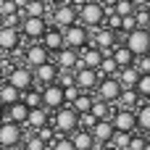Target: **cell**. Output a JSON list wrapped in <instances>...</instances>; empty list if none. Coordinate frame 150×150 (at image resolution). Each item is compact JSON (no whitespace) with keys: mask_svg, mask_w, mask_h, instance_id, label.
<instances>
[{"mask_svg":"<svg viewBox=\"0 0 150 150\" xmlns=\"http://www.w3.org/2000/svg\"><path fill=\"white\" fill-rule=\"evenodd\" d=\"M24 140V127L11 124V121H0V150H16Z\"/></svg>","mask_w":150,"mask_h":150,"instance_id":"2","label":"cell"},{"mask_svg":"<svg viewBox=\"0 0 150 150\" xmlns=\"http://www.w3.org/2000/svg\"><path fill=\"white\" fill-rule=\"evenodd\" d=\"M47 150H74V145H71V140H69V137L58 134V137H55V142H53Z\"/></svg>","mask_w":150,"mask_h":150,"instance_id":"36","label":"cell"},{"mask_svg":"<svg viewBox=\"0 0 150 150\" xmlns=\"http://www.w3.org/2000/svg\"><path fill=\"white\" fill-rule=\"evenodd\" d=\"M13 13H18V8L13 5V0H0V18L13 16Z\"/></svg>","mask_w":150,"mask_h":150,"instance_id":"37","label":"cell"},{"mask_svg":"<svg viewBox=\"0 0 150 150\" xmlns=\"http://www.w3.org/2000/svg\"><path fill=\"white\" fill-rule=\"evenodd\" d=\"M129 142H132V134H129V132H113V137H111L108 145H111L113 150H127Z\"/></svg>","mask_w":150,"mask_h":150,"instance_id":"30","label":"cell"},{"mask_svg":"<svg viewBox=\"0 0 150 150\" xmlns=\"http://www.w3.org/2000/svg\"><path fill=\"white\" fill-rule=\"evenodd\" d=\"M145 13H148V16H150V3H148V5H145Z\"/></svg>","mask_w":150,"mask_h":150,"instance_id":"45","label":"cell"},{"mask_svg":"<svg viewBox=\"0 0 150 150\" xmlns=\"http://www.w3.org/2000/svg\"><path fill=\"white\" fill-rule=\"evenodd\" d=\"M76 61H79V53L76 50H71V47H63V50H58L55 53V66L58 69H63V71H74L76 69Z\"/></svg>","mask_w":150,"mask_h":150,"instance_id":"21","label":"cell"},{"mask_svg":"<svg viewBox=\"0 0 150 150\" xmlns=\"http://www.w3.org/2000/svg\"><path fill=\"white\" fill-rule=\"evenodd\" d=\"M113 13H116V16H132V13H134V5H132L129 0H116Z\"/></svg>","mask_w":150,"mask_h":150,"instance_id":"34","label":"cell"},{"mask_svg":"<svg viewBox=\"0 0 150 150\" xmlns=\"http://www.w3.org/2000/svg\"><path fill=\"white\" fill-rule=\"evenodd\" d=\"M45 3H47V5H50V8H55V5H63V3H66V0H45Z\"/></svg>","mask_w":150,"mask_h":150,"instance_id":"43","label":"cell"},{"mask_svg":"<svg viewBox=\"0 0 150 150\" xmlns=\"http://www.w3.org/2000/svg\"><path fill=\"white\" fill-rule=\"evenodd\" d=\"M95 92H98V100L116 103V98H119V92H121V84L116 82V76H103V79L98 82Z\"/></svg>","mask_w":150,"mask_h":150,"instance_id":"12","label":"cell"},{"mask_svg":"<svg viewBox=\"0 0 150 150\" xmlns=\"http://www.w3.org/2000/svg\"><path fill=\"white\" fill-rule=\"evenodd\" d=\"M145 142H148V137H142V134H132V142H129V148H127V150H142V148H145Z\"/></svg>","mask_w":150,"mask_h":150,"instance_id":"39","label":"cell"},{"mask_svg":"<svg viewBox=\"0 0 150 150\" xmlns=\"http://www.w3.org/2000/svg\"><path fill=\"white\" fill-rule=\"evenodd\" d=\"M134 116H137V129L150 134V103H140L137 111H134Z\"/></svg>","mask_w":150,"mask_h":150,"instance_id":"28","label":"cell"},{"mask_svg":"<svg viewBox=\"0 0 150 150\" xmlns=\"http://www.w3.org/2000/svg\"><path fill=\"white\" fill-rule=\"evenodd\" d=\"M132 66L137 69V74H150V55H137Z\"/></svg>","mask_w":150,"mask_h":150,"instance_id":"35","label":"cell"},{"mask_svg":"<svg viewBox=\"0 0 150 150\" xmlns=\"http://www.w3.org/2000/svg\"><path fill=\"white\" fill-rule=\"evenodd\" d=\"M21 66H26V69H37V66H42V63H47L50 61V53L42 47V42H32L24 53H21Z\"/></svg>","mask_w":150,"mask_h":150,"instance_id":"8","label":"cell"},{"mask_svg":"<svg viewBox=\"0 0 150 150\" xmlns=\"http://www.w3.org/2000/svg\"><path fill=\"white\" fill-rule=\"evenodd\" d=\"M16 150H24V148H16Z\"/></svg>","mask_w":150,"mask_h":150,"instance_id":"49","label":"cell"},{"mask_svg":"<svg viewBox=\"0 0 150 150\" xmlns=\"http://www.w3.org/2000/svg\"><path fill=\"white\" fill-rule=\"evenodd\" d=\"M21 103L26 108H40L42 105V98H40V87H32L26 92H21Z\"/></svg>","mask_w":150,"mask_h":150,"instance_id":"29","label":"cell"},{"mask_svg":"<svg viewBox=\"0 0 150 150\" xmlns=\"http://www.w3.org/2000/svg\"><path fill=\"white\" fill-rule=\"evenodd\" d=\"M95 150H113V148H111V145H98Z\"/></svg>","mask_w":150,"mask_h":150,"instance_id":"44","label":"cell"},{"mask_svg":"<svg viewBox=\"0 0 150 150\" xmlns=\"http://www.w3.org/2000/svg\"><path fill=\"white\" fill-rule=\"evenodd\" d=\"M21 47V32L0 26V53H16Z\"/></svg>","mask_w":150,"mask_h":150,"instance_id":"16","label":"cell"},{"mask_svg":"<svg viewBox=\"0 0 150 150\" xmlns=\"http://www.w3.org/2000/svg\"><path fill=\"white\" fill-rule=\"evenodd\" d=\"M21 142H24V145H21L24 150H47V145H45V142H42V140L34 134V132L24 134V140H21Z\"/></svg>","mask_w":150,"mask_h":150,"instance_id":"33","label":"cell"},{"mask_svg":"<svg viewBox=\"0 0 150 150\" xmlns=\"http://www.w3.org/2000/svg\"><path fill=\"white\" fill-rule=\"evenodd\" d=\"M40 42H42V47H45L50 55H55L58 50H63V47H66V45H63V32H61L58 26H47V32L42 34V40H40Z\"/></svg>","mask_w":150,"mask_h":150,"instance_id":"15","label":"cell"},{"mask_svg":"<svg viewBox=\"0 0 150 150\" xmlns=\"http://www.w3.org/2000/svg\"><path fill=\"white\" fill-rule=\"evenodd\" d=\"M137 79H140V74H137L134 66H124V69H119V74H116V82L121 84V90H134Z\"/></svg>","mask_w":150,"mask_h":150,"instance_id":"22","label":"cell"},{"mask_svg":"<svg viewBox=\"0 0 150 150\" xmlns=\"http://www.w3.org/2000/svg\"><path fill=\"white\" fill-rule=\"evenodd\" d=\"M45 124H50V111H45L42 105L40 108H29V116H26L24 127H29V132H37Z\"/></svg>","mask_w":150,"mask_h":150,"instance_id":"19","label":"cell"},{"mask_svg":"<svg viewBox=\"0 0 150 150\" xmlns=\"http://www.w3.org/2000/svg\"><path fill=\"white\" fill-rule=\"evenodd\" d=\"M92 100H95V98H92V92H79V95L74 98V103H71L69 108H71V111H74V113L79 116V113H87V111L92 108Z\"/></svg>","mask_w":150,"mask_h":150,"instance_id":"26","label":"cell"},{"mask_svg":"<svg viewBox=\"0 0 150 150\" xmlns=\"http://www.w3.org/2000/svg\"><path fill=\"white\" fill-rule=\"evenodd\" d=\"M142 150H150V140H148V142H145V148H142Z\"/></svg>","mask_w":150,"mask_h":150,"instance_id":"46","label":"cell"},{"mask_svg":"<svg viewBox=\"0 0 150 150\" xmlns=\"http://www.w3.org/2000/svg\"><path fill=\"white\" fill-rule=\"evenodd\" d=\"M18 32H21L24 40H29V42H40L42 34L47 32V21H45V18H26V16H24Z\"/></svg>","mask_w":150,"mask_h":150,"instance_id":"7","label":"cell"},{"mask_svg":"<svg viewBox=\"0 0 150 150\" xmlns=\"http://www.w3.org/2000/svg\"><path fill=\"white\" fill-rule=\"evenodd\" d=\"M113 124H111V119H103V121H98L92 129H90V134H92V140L98 142V145H108L111 142V137H113Z\"/></svg>","mask_w":150,"mask_h":150,"instance_id":"18","label":"cell"},{"mask_svg":"<svg viewBox=\"0 0 150 150\" xmlns=\"http://www.w3.org/2000/svg\"><path fill=\"white\" fill-rule=\"evenodd\" d=\"M5 82H8L11 87H16L18 92H26V90H32V87H34L32 69H26V66H13V69L8 71V76H5Z\"/></svg>","mask_w":150,"mask_h":150,"instance_id":"6","label":"cell"},{"mask_svg":"<svg viewBox=\"0 0 150 150\" xmlns=\"http://www.w3.org/2000/svg\"><path fill=\"white\" fill-rule=\"evenodd\" d=\"M63 32V45L66 47H71V50H82V47H87V42H90V32H87V26H82L79 21L76 24H71V26H66V29H61Z\"/></svg>","mask_w":150,"mask_h":150,"instance_id":"4","label":"cell"},{"mask_svg":"<svg viewBox=\"0 0 150 150\" xmlns=\"http://www.w3.org/2000/svg\"><path fill=\"white\" fill-rule=\"evenodd\" d=\"M50 24H55L58 29H66V26L76 24V8H71L69 3L55 5V8H53V13H50Z\"/></svg>","mask_w":150,"mask_h":150,"instance_id":"11","label":"cell"},{"mask_svg":"<svg viewBox=\"0 0 150 150\" xmlns=\"http://www.w3.org/2000/svg\"><path fill=\"white\" fill-rule=\"evenodd\" d=\"M116 111V103H105V100H92V108H90V113L98 119V121H103V119H111V113Z\"/></svg>","mask_w":150,"mask_h":150,"instance_id":"25","label":"cell"},{"mask_svg":"<svg viewBox=\"0 0 150 150\" xmlns=\"http://www.w3.org/2000/svg\"><path fill=\"white\" fill-rule=\"evenodd\" d=\"M129 3L134 5V11H140V8H145V5H148L150 0H129Z\"/></svg>","mask_w":150,"mask_h":150,"instance_id":"40","label":"cell"},{"mask_svg":"<svg viewBox=\"0 0 150 150\" xmlns=\"http://www.w3.org/2000/svg\"><path fill=\"white\" fill-rule=\"evenodd\" d=\"M134 92L140 95V100H150V74H140V79L134 84Z\"/></svg>","mask_w":150,"mask_h":150,"instance_id":"31","label":"cell"},{"mask_svg":"<svg viewBox=\"0 0 150 150\" xmlns=\"http://www.w3.org/2000/svg\"><path fill=\"white\" fill-rule=\"evenodd\" d=\"M0 121H3V105H0Z\"/></svg>","mask_w":150,"mask_h":150,"instance_id":"47","label":"cell"},{"mask_svg":"<svg viewBox=\"0 0 150 150\" xmlns=\"http://www.w3.org/2000/svg\"><path fill=\"white\" fill-rule=\"evenodd\" d=\"M26 3H29V0H13V5H16L18 11H24V8H26Z\"/></svg>","mask_w":150,"mask_h":150,"instance_id":"42","label":"cell"},{"mask_svg":"<svg viewBox=\"0 0 150 150\" xmlns=\"http://www.w3.org/2000/svg\"><path fill=\"white\" fill-rule=\"evenodd\" d=\"M140 103L142 100H140V95L134 90H121L119 98H116V108H124V111H137Z\"/></svg>","mask_w":150,"mask_h":150,"instance_id":"23","label":"cell"},{"mask_svg":"<svg viewBox=\"0 0 150 150\" xmlns=\"http://www.w3.org/2000/svg\"><path fill=\"white\" fill-rule=\"evenodd\" d=\"M98 82H100V76H98L95 69H76V71H74V84H76L82 92H92V90L98 87Z\"/></svg>","mask_w":150,"mask_h":150,"instance_id":"14","label":"cell"},{"mask_svg":"<svg viewBox=\"0 0 150 150\" xmlns=\"http://www.w3.org/2000/svg\"><path fill=\"white\" fill-rule=\"evenodd\" d=\"M69 140H71L74 150H95L98 148V142L92 140V134H90L87 129H74V132L69 134Z\"/></svg>","mask_w":150,"mask_h":150,"instance_id":"20","label":"cell"},{"mask_svg":"<svg viewBox=\"0 0 150 150\" xmlns=\"http://www.w3.org/2000/svg\"><path fill=\"white\" fill-rule=\"evenodd\" d=\"M111 58L116 61V66H119V69H124V66H132V63H134V55H132V50H129L124 42H121V45H116V47L111 50Z\"/></svg>","mask_w":150,"mask_h":150,"instance_id":"24","label":"cell"},{"mask_svg":"<svg viewBox=\"0 0 150 150\" xmlns=\"http://www.w3.org/2000/svg\"><path fill=\"white\" fill-rule=\"evenodd\" d=\"M111 124L116 132H129V134H137V116L134 111H124V108H116L111 113Z\"/></svg>","mask_w":150,"mask_h":150,"instance_id":"9","label":"cell"},{"mask_svg":"<svg viewBox=\"0 0 150 150\" xmlns=\"http://www.w3.org/2000/svg\"><path fill=\"white\" fill-rule=\"evenodd\" d=\"M50 124H53V129H55L58 134L69 137V134L76 129V113H74L69 105H63V108H58V111L50 113Z\"/></svg>","mask_w":150,"mask_h":150,"instance_id":"1","label":"cell"},{"mask_svg":"<svg viewBox=\"0 0 150 150\" xmlns=\"http://www.w3.org/2000/svg\"><path fill=\"white\" fill-rule=\"evenodd\" d=\"M40 98H42V108L45 111H58V108H63V87H58L55 82L53 84H47V87H42L40 90Z\"/></svg>","mask_w":150,"mask_h":150,"instance_id":"10","label":"cell"},{"mask_svg":"<svg viewBox=\"0 0 150 150\" xmlns=\"http://www.w3.org/2000/svg\"><path fill=\"white\" fill-rule=\"evenodd\" d=\"M103 18H105V11H103L100 3H84V5L76 11V21H79L82 26H87V29L103 26Z\"/></svg>","mask_w":150,"mask_h":150,"instance_id":"3","label":"cell"},{"mask_svg":"<svg viewBox=\"0 0 150 150\" xmlns=\"http://www.w3.org/2000/svg\"><path fill=\"white\" fill-rule=\"evenodd\" d=\"M87 3H100V0H87Z\"/></svg>","mask_w":150,"mask_h":150,"instance_id":"48","label":"cell"},{"mask_svg":"<svg viewBox=\"0 0 150 150\" xmlns=\"http://www.w3.org/2000/svg\"><path fill=\"white\" fill-rule=\"evenodd\" d=\"M34 134H37V137H40V140H42V142H45L47 148H50V145L55 142V137H58V132L53 129V124H45V127H40V129H37Z\"/></svg>","mask_w":150,"mask_h":150,"instance_id":"32","label":"cell"},{"mask_svg":"<svg viewBox=\"0 0 150 150\" xmlns=\"http://www.w3.org/2000/svg\"><path fill=\"white\" fill-rule=\"evenodd\" d=\"M66 3H69V5H71V8H76V11H79V8H82V5H84V3H87V0H66Z\"/></svg>","mask_w":150,"mask_h":150,"instance_id":"41","label":"cell"},{"mask_svg":"<svg viewBox=\"0 0 150 150\" xmlns=\"http://www.w3.org/2000/svg\"><path fill=\"white\" fill-rule=\"evenodd\" d=\"M124 45L132 50V55H150V29H134L127 34Z\"/></svg>","mask_w":150,"mask_h":150,"instance_id":"5","label":"cell"},{"mask_svg":"<svg viewBox=\"0 0 150 150\" xmlns=\"http://www.w3.org/2000/svg\"><path fill=\"white\" fill-rule=\"evenodd\" d=\"M134 29H137L134 13H132V16H121V32H124V34H129V32H134Z\"/></svg>","mask_w":150,"mask_h":150,"instance_id":"38","label":"cell"},{"mask_svg":"<svg viewBox=\"0 0 150 150\" xmlns=\"http://www.w3.org/2000/svg\"><path fill=\"white\" fill-rule=\"evenodd\" d=\"M21 100V92L16 87H11L8 82H0V105H11V103H18Z\"/></svg>","mask_w":150,"mask_h":150,"instance_id":"27","label":"cell"},{"mask_svg":"<svg viewBox=\"0 0 150 150\" xmlns=\"http://www.w3.org/2000/svg\"><path fill=\"white\" fill-rule=\"evenodd\" d=\"M55 76H58V66H55L53 61H47V63H42V66L32 69L34 87H47V84H53V82H55Z\"/></svg>","mask_w":150,"mask_h":150,"instance_id":"13","label":"cell"},{"mask_svg":"<svg viewBox=\"0 0 150 150\" xmlns=\"http://www.w3.org/2000/svg\"><path fill=\"white\" fill-rule=\"evenodd\" d=\"M26 116H29V108H26L21 100H18V103H11V105H5V108H3V119H5V121H11V124L24 127Z\"/></svg>","mask_w":150,"mask_h":150,"instance_id":"17","label":"cell"}]
</instances>
